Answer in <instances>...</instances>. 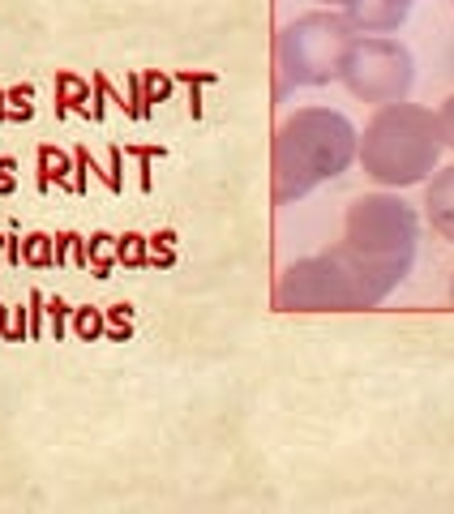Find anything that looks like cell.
Masks as SVG:
<instances>
[{"mask_svg": "<svg viewBox=\"0 0 454 514\" xmlns=\"http://www.w3.org/2000/svg\"><path fill=\"white\" fill-rule=\"evenodd\" d=\"M0 339H5V343L30 339V309H22V305L0 309Z\"/></svg>", "mask_w": 454, "mask_h": 514, "instance_id": "15", "label": "cell"}, {"mask_svg": "<svg viewBox=\"0 0 454 514\" xmlns=\"http://www.w3.org/2000/svg\"><path fill=\"white\" fill-rule=\"evenodd\" d=\"M116 262H125V266H146V262H150V245H146V236H138V232L116 236Z\"/></svg>", "mask_w": 454, "mask_h": 514, "instance_id": "16", "label": "cell"}, {"mask_svg": "<svg viewBox=\"0 0 454 514\" xmlns=\"http://www.w3.org/2000/svg\"><path fill=\"white\" fill-rule=\"evenodd\" d=\"M437 120H442V138H446V146L454 150V95L442 103V112H437Z\"/></svg>", "mask_w": 454, "mask_h": 514, "instance_id": "23", "label": "cell"}, {"mask_svg": "<svg viewBox=\"0 0 454 514\" xmlns=\"http://www.w3.org/2000/svg\"><path fill=\"white\" fill-rule=\"evenodd\" d=\"M322 5H347V0H322Z\"/></svg>", "mask_w": 454, "mask_h": 514, "instance_id": "27", "label": "cell"}, {"mask_svg": "<svg viewBox=\"0 0 454 514\" xmlns=\"http://www.w3.org/2000/svg\"><path fill=\"white\" fill-rule=\"evenodd\" d=\"M43 313H48V330H52V339L60 343V339L69 335V317H73V309H69L60 296H48V305H43Z\"/></svg>", "mask_w": 454, "mask_h": 514, "instance_id": "19", "label": "cell"}, {"mask_svg": "<svg viewBox=\"0 0 454 514\" xmlns=\"http://www.w3.org/2000/svg\"><path fill=\"white\" fill-rule=\"evenodd\" d=\"M18 189V159H0V198H9V193Z\"/></svg>", "mask_w": 454, "mask_h": 514, "instance_id": "22", "label": "cell"}, {"mask_svg": "<svg viewBox=\"0 0 454 514\" xmlns=\"http://www.w3.org/2000/svg\"><path fill=\"white\" fill-rule=\"evenodd\" d=\"M412 52L403 48L399 39H386V35H365L356 39L352 56L343 65V82L356 99L365 103H403L407 90H412Z\"/></svg>", "mask_w": 454, "mask_h": 514, "instance_id": "6", "label": "cell"}, {"mask_svg": "<svg viewBox=\"0 0 454 514\" xmlns=\"http://www.w3.org/2000/svg\"><path fill=\"white\" fill-rule=\"evenodd\" d=\"M103 317H108V339H116V343L133 339V305H108Z\"/></svg>", "mask_w": 454, "mask_h": 514, "instance_id": "18", "label": "cell"}, {"mask_svg": "<svg viewBox=\"0 0 454 514\" xmlns=\"http://www.w3.org/2000/svg\"><path fill=\"white\" fill-rule=\"evenodd\" d=\"M450 300H454V283H450Z\"/></svg>", "mask_w": 454, "mask_h": 514, "instance_id": "28", "label": "cell"}, {"mask_svg": "<svg viewBox=\"0 0 454 514\" xmlns=\"http://www.w3.org/2000/svg\"><path fill=\"white\" fill-rule=\"evenodd\" d=\"M356 30L347 13H305L279 30L275 56L279 73L292 86H322L330 78H343V65L356 48Z\"/></svg>", "mask_w": 454, "mask_h": 514, "instance_id": "4", "label": "cell"}, {"mask_svg": "<svg viewBox=\"0 0 454 514\" xmlns=\"http://www.w3.org/2000/svg\"><path fill=\"white\" fill-rule=\"evenodd\" d=\"M56 266L90 270V245H86V236H78V232H60V236H56Z\"/></svg>", "mask_w": 454, "mask_h": 514, "instance_id": "13", "label": "cell"}, {"mask_svg": "<svg viewBox=\"0 0 454 514\" xmlns=\"http://www.w3.org/2000/svg\"><path fill=\"white\" fill-rule=\"evenodd\" d=\"M22 262L35 266V270H52V266H56V236L30 232V236L22 240Z\"/></svg>", "mask_w": 454, "mask_h": 514, "instance_id": "11", "label": "cell"}, {"mask_svg": "<svg viewBox=\"0 0 454 514\" xmlns=\"http://www.w3.org/2000/svg\"><path fill=\"white\" fill-rule=\"evenodd\" d=\"M347 245L356 253L373 257V262H395V266H412L416 257V210L403 198L390 193H365L347 210Z\"/></svg>", "mask_w": 454, "mask_h": 514, "instance_id": "5", "label": "cell"}, {"mask_svg": "<svg viewBox=\"0 0 454 514\" xmlns=\"http://www.w3.org/2000/svg\"><path fill=\"white\" fill-rule=\"evenodd\" d=\"M360 133L330 108H300L275 129V202H296L356 159Z\"/></svg>", "mask_w": 454, "mask_h": 514, "instance_id": "2", "label": "cell"}, {"mask_svg": "<svg viewBox=\"0 0 454 514\" xmlns=\"http://www.w3.org/2000/svg\"><path fill=\"white\" fill-rule=\"evenodd\" d=\"M86 245H90V270H95V279H108L112 275V262H116V236L95 232Z\"/></svg>", "mask_w": 454, "mask_h": 514, "instance_id": "14", "label": "cell"}, {"mask_svg": "<svg viewBox=\"0 0 454 514\" xmlns=\"http://www.w3.org/2000/svg\"><path fill=\"white\" fill-rule=\"evenodd\" d=\"M146 245L150 249H176V232H155V236H146Z\"/></svg>", "mask_w": 454, "mask_h": 514, "instance_id": "24", "label": "cell"}, {"mask_svg": "<svg viewBox=\"0 0 454 514\" xmlns=\"http://www.w3.org/2000/svg\"><path fill=\"white\" fill-rule=\"evenodd\" d=\"M446 138L442 120L420 103H386L360 138L356 155L365 163V176L386 189H407L420 185L442 159Z\"/></svg>", "mask_w": 454, "mask_h": 514, "instance_id": "3", "label": "cell"}, {"mask_svg": "<svg viewBox=\"0 0 454 514\" xmlns=\"http://www.w3.org/2000/svg\"><path fill=\"white\" fill-rule=\"evenodd\" d=\"M0 120H9V99H5V90H0Z\"/></svg>", "mask_w": 454, "mask_h": 514, "instance_id": "26", "label": "cell"}, {"mask_svg": "<svg viewBox=\"0 0 454 514\" xmlns=\"http://www.w3.org/2000/svg\"><path fill=\"white\" fill-rule=\"evenodd\" d=\"M125 112L133 120H146V99H142V73H129V103H125Z\"/></svg>", "mask_w": 454, "mask_h": 514, "instance_id": "21", "label": "cell"}, {"mask_svg": "<svg viewBox=\"0 0 454 514\" xmlns=\"http://www.w3.org/2000/svg\"><path fill=\"white\" fill-rule=\"evenodd\" d=\"M425 215L433 223V232L454 245V168L433 176V185L425 189Z\"/></svg>", "mask_w": 454, "mask_h": 514, "instance_id": "8", "label": "cell"}, {"mask_svg": "<svg viewBox=\"0 0 454 514\" xmlns=\"http://www.w3.org/2000/svg\"><path fill=\"white\" fill-rule=\"evenodd\" d=\"M52 180L73 189V155H65L56 146H39V193H48Z\"/></svg>", "mask_w": 454, "mask_h": 514, "instance_id": "10", "label": "cell"}, {"mask_svg": "<svg viewBox=\"0 0 454 514\" xmlns=\"http://www.w3.org/2000/svg\"><path fill=\"white\" fill-rule=\"evenodd\" d=\"M412 266L395 262H373V257L356 253L352 245H335L317 257L287 266L275 287V305L287 313H352V309H373L407 279Z\"/></svg>", "mask_w": 454, "mask_h": 514, "instance_id": "1", "label": "cell"}, {"mask_svg": "<svg viewBox=\"0 0 454 514\" xmlns=\"http://www.w3.org/2000/svg\"><path fill=\"white\" fill-rule=\"evenodd\" d=\"M69 330H73V335H78L82 343H95V339L108 335V317H103V309H90V305H82V309H73V317H69Z\"/></svg>", "mask_w": 454, "mask_h": 514, "instance_id": "12", "label": "cell"}, {"mask_svg": "<svg viewBox=\"0 0 454 514\" xmlns=\"http://www.w3.org/2000/svg\"><path fill=\"white\" fill-rule=\"evenodd\" d=\"M5 99H9V120H30L35 116V90L30 86H13V90H5Z\"/></svg>", "mask_w": 454, "mask_h": 514, "instance_id": "20", "label": "cell"}, {"mask_svg": "<svg viewBox=\"0 0 454 514\" xmlns=\"http://www.w3.org/2000/svg\"><path fill=\"white\" fill-rule=\"evenodd\" d=\"M347 22L352 30H365V35H386V30H399L407 18L412 0H347Z\"/></svg>", "mask_w": 454, "mask_h": 514, "instance_id": "7", "label": "cell"}, {"mask_svg": "<svg viewBox=\"0 0 454 514\" xmlns=\"http://www.w3.org/2000/svg\"><path fill=\"white\" fill-rule=\"evenodd\" d=\"M90 86L78 78V73H56V120H65L69 112L90 116Z\"/></svg>", "mask_w": 454, "mask_h": 514, "instance_id": "9", "label": "cell"}, {"mask_svg": "<svg viewBox=\"0 0 454 514\" xmlns=\"http://www.w3.org/2000/svg\"><path fill=\"white\" fill-rule=\"evenodd\" d=\"M150 262H155V266H172L176 262V249H150Z\"/></svg>", "mask_w": 454, "mask_h": 514, "instance_id": "25", "label": "cell"}, {"mask_svg": "<svg viewBox=\"0 0 454 514\" xmlns=\"http://www.w3.org/2000/svg\"><path fill=\"white\" fill-rule=\"evenodd\" d=\"M142 99H146V112L155 108V103H168L172 99V78L163 69H146L142 73Z\"/></svg>", "mask_w": 454, "mask_h": 514, "instance_id": "17", "label": "cell"}]
</instances>
